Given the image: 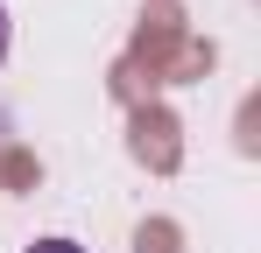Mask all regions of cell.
Here are the masks:
<instances>
[{"mask_svg": "<svg viewBox=\"0 0 261 253\" xmlns=\"http://www.w3.org/2000/svg\"><path fill=\"white\" fill-rule=\"evenodd\" d=\"M29 253H85V246H71V239H36Z\"/></svg>", "mask_w": 261, "mask_h": 253, "instance_id": "1", "label": "cell"}, {"mask_svg": "<svg viewBox=\"0 0 261 253\" xmlns=\"http://www.w3.org/2000/svg\"><path fill=\"white\" fill-rule=\"evenodd\" d=\"M0 64H7V7H0Z\"/></svg>", "mask_w": 261, "mask_h": 253, "instance_id": "2", "label": "cell"}]
</instances>
